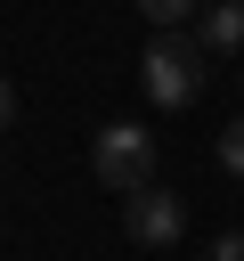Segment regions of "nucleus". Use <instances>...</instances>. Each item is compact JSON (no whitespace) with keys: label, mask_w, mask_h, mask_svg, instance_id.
<instances>
[{"label":"nucleus","mask_w":244,"mask_h":261,"mask_svg":"<svg viewBox=\"0 0 244 261\" xmlns=\"http://www.w3.org/2000/svg\"><path fill=\"white\" fill-rule=\"evenodd\" d=\"M138 82H146L155 106H195L203 82H211V49H203L195 33H155L146 57H138Z\"/></svg>","instance_id":"1"},{"label":"nucleus","mask_w":244,"mask_h":261,"mask_svg":"<svg viewBox=\"0 0 244 261\" xmlns=\"http://www.w3.org/2000/svg\"><path fill=\"white\" fill-rule=\"evenodd\" d=\"M89 171H98V188L138 196V188L155 179V130H146V122H106L98 147H89Z\"/></svg>","instance_id":"2"},{"label":"nucleus","mask_w":244,"mask_h":261,"mask_svg":"<svg viewBox=\"0 0 244 261\" xmlns=\"http://www.w3.org/2000/svg\"><path fill=\"white\" fill-rule=\"evenodd\" d=\"M122 228H130V245H179V228H187V204L171 196V188H138V196H122Z\"/></svg>","instance_id":"3"},{"label":"nucleus","mask_w":244,"mask_h":261,"mask_svg":"<svg viewBox=\"0 0 244 261\" xmlns=\"http://www.w3.org/2000/svg\"><path fill=\"white\" fill-rule=\"evenodd\" d=\"M195 41H203V49H220V57H228V49H244V0H211V8L195 16Z\"/></svg>","instance_id":"4"},{"label":"nucleus","mask_w":244,"mask_h":261,"mask_svg":"<svg viewBox=\"0 0 244 261\" xmlns=\"http://www.w3.org/2000/svg\"><path fill=\"white\" fill-rule=\"evenodd\" d=\"M138 8H146V24H155V33H179L187 16H203V0H138Z\"/></svg>","instance_id":"5"},{"label":"nucleus","mask_w":244,"mask_h":261,"mask_svg":"<svg viewBox=\"0 0 244 261\" xmlns=\"http://www.w3.org/2000/svg\"><path fill=\"white\" fill-rule=\"evenodd\" d=\"M220 163H228V171H236V179H244V114H236V122H228V130H220Z\"/></svg>","instance_id":"6"},{"label":"nucleus","mask_w":244,"mask_h":261,"mask_svg":"<svg viewBox=\"0 0 244 261\" xmlns=\"http://www.w3.org/2000/svg\"><path fill=\"white\" fill-rule=\"evenodd\" d=\"M211 261H244V228L236 237H211Z\"/></svg>","instance_id":"7"},{"label":"nucleus","mask_w":244,"mask_h":261,"mask_svg":"<svg viewBox=\"0 0 244 261\" xmlns=\"http://www.w3.org/2000/svg\"><path fill=\"white\" fill-rule=\"evenodd\" d=\"M8 122H16V82L0 73V130H8Z\"/></svg>","instance_id":"8"}]
</instances>
